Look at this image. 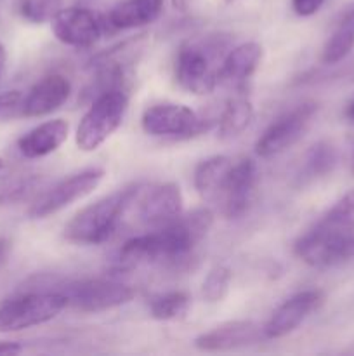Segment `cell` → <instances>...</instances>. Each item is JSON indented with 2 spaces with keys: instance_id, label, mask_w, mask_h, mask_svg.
Wrapping results in <instances>:
<instances>
[{
  "instance_id": "6da1fadb",
  "label": "cell",
  "mask_w": 354,
  "mask_h": 356,
  "mask_svg": "<svg viewBox=\"0 0 354 356\" xmlns=\"http://www.w3.org/2000/svg\"><path fill=\"white\" fill-rule=\"evenodd\" d=\"M214 225L208 209H196L174 219L155 233L134 236L121 245L118 259L121 264H149L162 261H180L203 240Z\"/></svg>"
},
{
  "instance_id": "7a4b0ae2",
  "label": "cell",
  "mask_w": 354,
  "mask_h": 356,
  "mask_svg": "<svg viewBox=\"0 0 354 356\" xmlns=\"http://www.w3.org/2000/svg\"><path fill=\"white\" fill-rule=\"evenodd\" d=\"M142 195V186L118 190L76 212L65 226V238L83 245H99L111 238L127 209Z\"/></svg>"
},
{
  "instance_id": "3957f363",
  "label": "cell",
  "mask_w": 354,
  "mask_h": 356,
  "mask_svg": "<svg viewBox=\"0 0 354 356\" xmlns=\"http://www.w3.org/2000/svg\"><path fill=\"white\" fill-rule=\"evenodd\" d=\"M226 49L222 35L189 38L183 42L176 58V79L183 89L196 96L210 94L217 86V61Z\"/></svg>"
},
{
  "instance_id": "277c9868",
  "label": "cell",
  "mask_w": 354,
  "mask_h": 356,
  "mask_svg": "<svg viewBox=\"0 0 354 356\" xmlns=\"http://www.w3.org/2000/svg\"><path fill=\"white\" fill-rule=\"evenodd\" d=\"M68 306L61 291H28L0 305V332H19L54 320Z\"/></svg>"
},
{
  "instance_id": "5b68a950",
  "label": "cell",
  "mask_w": 354,
  "mask_h": 356,
  "mask_svg": "<svg viewBox=\"0 0 354 356\" xmlns=\"http://www.w3.org/2000/svg\"><path fill=\"white\" fill-rule=\"evenodd\" d=\"M128 99L121 89L103 90L76 127L75 141L82 152H94L117 131L127 113Z\"/></svg>"
},
{
  "instance_id": "8992f818",
  "label": "cell",
  "mask_w": 354,
  "mask_h": 356,
  "mask_svg": "<svg viewBox=\"0 0 354 356\" xmlns=\"http://www.w3.org/2000/svg\"><path fill=\"white\" fill-rule=\"evenodd\" d=\"M295 254L316 270L347 266L354 263V232H326L312 226L307 233L295 242Z\"/></svg>"
},
{
  "instance_id": "52a82bcc",
  "label": "cell",
  "mask_w": 354,
  "mask_h": 356,
  "mask_svg": "<svg viewBox=\"0 0 354 356\" xmlns=\"http://www.w3.org/2000/svg\"><path fill=\"white\" fill-rule=\"evenodd\" d=\"M62 294L68 299V306L78 312L103 313L130 302L135 292L130 285L120 282L82 280L68 285Z\"/></svg>"
},
{
  "instance_id": "ba28073f",
  "label": "cell",
  "mask_w": 354,
  "mask_h": 356,
  "mask_svg": "<svg viewBox=\"0 0 354 356\" xmlns=\"http://www.w3.org/2000/svg\"><path fill=\"white\" fill-rule=\"evenodd\" d=\"M316 111L318 104L304 103L273 122L255 143L257 155L260 159H271L292 148L305 134Z\"/></svg>"
},
{
  "instance_id": "9c48e42d",
  "label": "cell",
  "mask_w": 354,
  "mask_h": 356,
  "mask_svg": "<svg viewBox=\"0 0 354 356\" xmlns=\"http://www.w3.org/2000/svg\"><path fill=\"white\" fill-rule=\"evenodd\" d=\"M142 131L155 138L187 139L207 129L203 118L184 104L162 103L148 108L141 118Z\"/></svg>"
},
{
  "instance_id": "30bf717a",
  "label": "cell",
  "mask_w": 354,
  "mask_h": 356,
  "mask_svg": "<svg viewBox=\"0 0 354 356\" xmlns=\"http://www.w3.org/2000/svg\"><path fill=\"white\" fill-rule=\"evenodd\" d=\"M104 177L103 169H85L82 172H76L73 176L66 177L61 183L52 186L45 191L37 202L30 207L31 219H45L56 212L62 211L68 205L75 204L76 200H82L87 195L92 193Z\"/></svg>"
},
{
  "instance_id": "8fae6325",
  "label": "cell",
  "mask_w": 354,
  "mask_h": 356,
  "mask_svg": "<svg viewBox=\"0 0 354 356\" xmlns=\"http://www.w3.org/2000/svg\"><path fill=\"white\" fill-rule=\"evenodd\" d=\"M52 31L61 44L75 49H90L99 42L103 21L85 7H66L54 16Z\"/></svg>"
},
{
  "instance_id": "7c38bea8",
  "label": "cell",
  "mask_w": 354,
  "mask_h": 356,
  "mask_svg": "<svg viewBox=\"0 0 354 356\" xmlns=\"http://www.w3.org/2000/svg\"><path fill=\"white\" fill-rule=\"evenodd\" d=\"M257 165L253 160L243 159L238 163H233L224 184H222L219 197L222 200V212L229 219H239L246 214L255 195Z\"/></svg>"
},
{
  "instance_id": "4fadbf2b",
  "label": "cell",
  "mask_w": 354,
  "mask_h": 356,
  "mask_svg": "<svg viewBox=\"0 0 354 356\" xmlns=\"http://www.w3.org/2000/svg\"><path fill=\"white\" fill-rule=\"evenodd\" d=\"M325 301L321 291H302L288 298L262 327L266 339H281L295 332Z\"/></svg>"
},
{
  "instance_id": "5bb4252c",
  "label": "cell",
  "mask_w": 354,
  "mask_h": 356,
  "mask_svg": "<svg viewBox=\"0 0 354 356\" xmlns=\"http://www.w3.org/2000/svg\"><path fill=\"white\" fill-rule=\"evenodd\" d=\"M262 339L266 337L259 323L252 320H236V322H226L214 327L208 332L198 336L194 339V348L207 353H217V351H231L252 346Z\"/></svg>"
},
{
  "instance_id": "9a60e30c",
  "label": "cell",
  "mask_w": 354,
  "mask_h": 356,
  "mask_svg": "<svg viewBox=\"0 0 354 356\" xmlns=\"http://www.w3.org/2000/svg\"><path fill=\"white\" fill-rule=\"evenodd\" d=\"M69 94H71V83L66 76L58 75V73L47 75L31 87L21 103L19 113L28 118L51 115L68 101Z\"/></svg>"
},
{
  "instance_id": "2e32d148",
  "label": "cell",
  "mask_w": 354,
  "mask_h": 356,
  "mask_svg": "<svg viewBox=\"0 0 354 356\" xmlns=\"http://www.w3.org/2000/svg\"><path fill=\"white\" fill-rule=\"evenodd\" d=\"M183 214V193L174 183L151 188L139 205V218L144 225L165 226Z\"/></svg>"
},
{
  "instance_id": "e0dca14e",
  "label": "cell",
  "mask_w": 354,
  "mask_h": 356,
  "mask_svg": "<svg viewBox=\"0 0 354 356\" xmlns=\"http://www.w3.org/2000/svg\"><path fill=\"white\" fill-rule=\"evenodd\" d=\"M262 47L257 42H245L233 47L222 59L217 72V82L238 87L245 83L259 68Z\"/></svg>"
},
{
  "instance_id": "ac0fdd59",
  "label": "cell",
  "mask_w": 354,
  "mask_h": 356,
  "mask_svg": "<svg viewBox=\"0 0 354 356\" xmlns=\"http://www.w3.org/2000/svg\"><path fill=\"white\" fill-rule=\"evenodd\" d=\"M69 125L62 118L44 122L19 138L17 148L26 159H42L54 153L68 139Z\"/></svg>"
},
{
  "instance_id": "d6986e66",
  "label": "cell",
  "mask_w": 354,
  "mask_h": 356,
  "mask_svg": "<svg viewBox=\"0 0 354 356\" xmlns=\"http://www.w3.org/2000/svg\"><path fill=\"white\" fill-rule=\"evenodd\" d=\"M163 10V0H120L108 14L115 30H132L155 23Z\"/></svg>"
},
{
  "instance_id": "ffe728a7",
  "label": "cell",
  "mask_w": 354,
  "mask_h": 356,
  "mask_svg": "<svg viewBox=\"0 0 354 356\" xmlns=\"http://www.w3.org/2000/svg\"><path fill=\"white\" fill-rule=\"evenodd\" d=\"M354 49V3L347 7L337 21L323 47L321 61L325 65H337L344 61Z\"/></svg>"
},
{
  "instance_id": "44dd1931",
  "label": "cell",
  "mask_w": 354,
  "mask_h": 356,
  "mask_svg": "<svg viewBox=\"0 0 354 356\" xmlns=\"http://www.w3.org/2000/svg\"><path fill=\"white\" fill-rule=\"evenodd\" d=\"M231 167V160L222 155L210 156L198 163L194 169V188L198 193L203 197H217Z\"/></svg>"
},
{
  "instance_id": "7402d4cb",
  "label": "cell",
  "mask_w": 354,
  "mask_h": 356,
  "mask_svg": "<svg viewBox=\"0 0 354 356\" xmlns=\"http://www.w3.org/2000/svg\"><path fill=\"white\" fill-rule=\"evenodd\" d=\"M253 117V106L246 97H233L228 101L219 118V138L233 139L243 134Z\"/></svg>"
},
{
  "instance_id": "603a6c76",
  "label": "cell",
  "mask_w": 354,
  "mask_h": 356,
  "mask_svg": "<svg viewBox=\"0 0 354 356\" xmlns=\"http://www.w3.org/2000/svg\"><path fill=\"white\" fill-rule=\"evenodd\" d=\"M339 163V152L328 141H319L307 152L302 165V179L314 181L333 172Z\"/></svg>"
},
{
  "instance_id": "cb8c5ba5",
  "label": "cell",
  "mask_w": 354,
  "mask_h": 356,
  "mask_svg": "<svg viewBox=\"0 0 354 356\" xmlns=\"http://www.w3.org/2000/svg\"><path fill=\"white\" fill-rule=\"evenodd\" d=\"M191 308V298L186 292L172 291L160 294L149 302V313L155 320L160 322H172L180 320L187 315Z\"/></svg>"
},
{
  "instance_id": "d4e9b609",
  "label": "cell",
  "mask_w": 354,
  "mask_h": 356,
  "mask_svg": "<svg viewBox=\"0 0 354 356\" xmlns=\"http://www.w3.org/2000/svg\"><path fill=\"white\" fill-rule=\"evenodd\" d=\"M316 226L335 233L354 232V190L347 191L318 222Z\"/></svg>"
},
{
  "instance_id": "484cf974",
  "label": "cell",
  "mask_w": 354,
  "mask_h": 356,
  "mask_svg": "<svg viewBox=\"0 0 354 356\" xmlns=\"http://www.w3.org/2000/svg\"><path fill=\"white\" fill-rule=\"evenodd\" d=\"M231 278V270L224 266V264L212 268L207 273V277H205L203 284H201V296H203L205 301L212 302V305L221 302L228 296Z\"/></svg>"
},
{
  "instance_id": "4316f807",
  "label": "cell",
  "mask_w": 354,
  "mask_h": 356,
  "mask_svg": "<svg viewBox=\"0 0 354 356\" xmlns=\"http://www.w3.org/2000/svg\"><path fill=\"white\" fill-rule=\"evenodd\" d=\"M17 9L24 21L42 24L54 19L56 14L62 9V0H19Z\"/></svg>"
},
{
  "instance_id": "83f0119b",
  "label": "cell",
  "mask_w": 354,
  "mask_h": 356,
  "mask_svg": "<svg viewBox=\"0 0 354 356\" xmlns=\"http://www.w3.org/2000/svg\"><path fill=\"white\" fill-rule=\"evenodd\" d=\"M21 103H23V96L19 90H7L0 94V122L14 117L17 110H21Z\"/></svg>"
},
{
  "instance_id": "f1b7e54d",
  "label": "cell",
  "mask_w": 354,
  "mask_h": 356,
  "mask_svg": "<svg viewBox=\"0 0 354 356\" xmlns=\"http://www.w3.org/2000/svg\"><path fill=\"white\" fill-rule=\"evenodd\" d=\"M325 0H292V9L297 16L309 17L321 9Z\"/></svg>"
},
{
  "instance_id": "f546056e",
  "label": "cell",
  "mask_w": 354,
  "mask_h": 356,
  "mask_svg": "<svg viewBox=\"0 0 354 356\" xmlns=\"http://www.w3.org/2000/svg\"><path fill=\"white\" fill-rule=\"evenodd\" d=\"M23 351V346L19 343H12V341H0V356L9 355H19Z\"/></svg>"
},
{
  "instance_id": "4dcf8cb0",
  "label": "cell",
  "mask_w": 354,
  "mask_h": 356,
  "mask_svg": "<svg viewBox=\"0 0 354 356\" xmlns=\"http://www.w3.org/2000/svg\"><path fill=\"white\" fill-rule=\"evenodd\" d=\"M9 177H10V170L9 165H7L6 160L0 156V193L7 188V183H9Z\"/></svg>"
},
{
  "instance_id": "1f68e13d",
  "label": "cell",
  "mask_w": 354,
  "mask_h": 356,
  "mask_svg": "<svg viewBox=\"0 0 354 356\" xmlns=\"http://www.w3.org/2000/svg\"><path fill=\"white\" fill-rule=\"evenodd\" d=\"M172 2V7L176 10H179V13H187V10L191 9V6H193L194 0H170Z\"/></svg>"
},
{
  "instance_id": "d6a6232c",
  "label": "cell",
  "mask_w": 354,
  "mask_h": 356,
  "mask_svg": "<svg viewBox=\"0 0 354 356\" xmlns=\"http://www.w3.org/2000/svg\"><path fill=\"white\" fill-rule=\"evenodd\" d=\"M9 242L6 238H0V263H3V259L7 257V252H9Z\"/></svg>"
},
{
  "instance_id": "836d02e7",
  "label": "cell",
  "mask_w": 354,
  "mask_h": 356,
  "mask_svg": "<svg viewBox=\"0 0 354 356\" xmlns=\"http://www.w3.org/2000/svg\"><path fill=\"white\" fill-rule=\"evenodd\" d=\"M346 118L351 122V124H354V99L351 101L349 106L346 108Z\"/></svg>"
},
{
  "instance_id": "e575fe53",
  "label": "cell",
  "mask_w": 354,
  "mask_h": 356,
  "mask_svg": "<svg viewBox=\"0 0 354 356\" xmlns=\"http://www.w3.org/2000/svg\"><path fill=\"white\" fill-rule=\"evenodd\" d=\"M3 66H6V47H3L2 42H0V76H2Z\"/></svg>"
},
{
  "instance_id": "d590c367",
  "label": "cell",
  "mask_w": 354,
  "mask_h": 356,
  "mask_svg": "<svg viewBox=\"0 0 354 356\" xmlns=\"http://www.w3.org/2000/svg\"><path fill=\"white\" fill-rule=\"evenodd\" d=\"M226 3H233V2H236V0H224Z\"/></svg>"
},
{
  "instance_id": "8d00e7d4",
  "label": "cell",
  "mask_w": 354,
  "mask_h": 356,
  "mask_svg": "<svg viewBox=\"0 0 354 356\" xmlns=\"http://www.w3.org/2000/svg\"><path fill=\"white\" fill-rule=\"evenodd\" d=\"M353 172H354V162H353Z\"/></svg>"
}]
</instances>
